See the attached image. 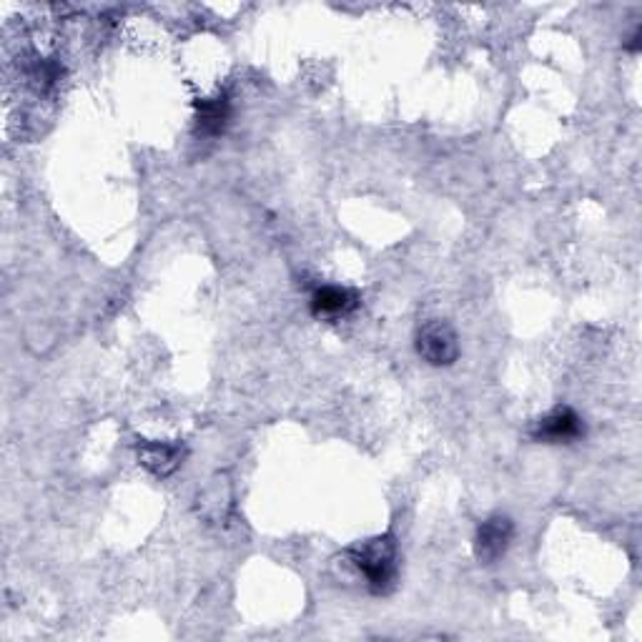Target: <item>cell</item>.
<instances>
[{
  "instance_id": "obj_1",
  "label": "cell",
  "mask_w": 642,
  "mask_h": 642,
  "mask_svg": "<svg viewBox=\"0 0 642 642\" xmlns=\"http://www.w3.org/2000/svg\"><path fill=\"white\" fill-rule=\"evenodd\" d=\"M346 558L367 583L369 593L385 597L397 587L399 577V544L394 535H377L346 550Z\"/></svg>"
},
{
  "instance_id": "obj_2",
  "label": "cell",
  "mask_w": 642,
  "mask_h": 642,
  "mask_svg": "<svg viewBox=\"0 0 642 642\" xmlns=\"http://www.w3.org/2000/svg\"><path fill=\"white\" fill-rule=\"evenodd\" d=\"M416 354L432 367H452L459 357V336L452 324L432 319L416 332Z\"/></svg>"
},
{
  "instance_id": "obj_3",
  "label": "cell",
  "mask_w": 642,
  "mask_h": 642,
  "mask_svg": "<svg viewBox=\"0 0 642 642\" xmlns=\"http://www.w3.org/2000/svg\"><path fill=\"white\" fill-rule=\"evenodd\" d=\"M585 437V422L572 406L560 404L535 422L532 439L544 445H572Z\"/></svg>"
},
{
  "instance_id": "obj_4",
  "label": "cell",
  "mask_w": 642,
  "mask_h": 642,
  "mask_svg": "<svg viewBox=\"0 0 642 642\" xmlns=\"http://www.w3.org/2000/svg\"><path fill=\"white\" fill-rule=\"evenodd\" d=\"M512 537H515V523L502 512H494L484 523L477 527L474 535V554L482 565H494V562L505 558L509 550Z\"/></svg>"
},
{
  "instance_id": "obj_5",
  "label": "cell",
  "mask_w": 642,
  "mask_h": 642,
  "mask_svg": "<svg viewBox=\"0 0 642 642\" xmlns=\"http://www.w3.org/2000/svg\"><path fill=\"white\" fill-rule=\"evenodd\" d=\"M359 291L349 289V286H336L326 284L311 294V314L321 321H340L349 317L352 311L359 307Z\"/></svg>"
},
{
  "instance_id": "obj_6",
  "label": "cell",
  "mask_w": 642,
  "mask_h": 642,
  "mask_svg": "<svg viewBox=\"0 0 642 642\" xmlns=\"http://www.w3.org/2000/svg\"><path fill=\"white\" fill-rule=\"evenodd\" d=\"M186 449L176 442H141L138 445V459L156 477H169L184 465Z\"/></svg>"
},
{
  "instance_id": "obj_7",
  "label": "cell",
  "mask_w": 642,
  "mask_h": 642,
  "mask_svg": "<svg viewBox=\"0 0 642 642\" xmlns=\"http://www.w3.org/2000/svg\"><path fill=\"white\" fill-rule=\"evenodd\" d=\"M196 134L204 138H216L227 131L231 121V101L227 93L214 95V99L196 101Z\"/></svg>"
},
{
  "instance_id": "obj_8",
  "label": "cell",
  "mask_w": 642,
  "mask_h": 642,
  "mask_svg": "<svg viewBox=\"0 0 642 642\" xmlns=\"http://www.w3.org/2000/svg\"><path fill=\"white\" fill-rule=\"evenodd\" d=\"M640 38H642V28H640V25H638L635 33H632L630 43H628V46H624V48H628L630 54H638V50H640Z\"/></svg>"
}]
</instances>
